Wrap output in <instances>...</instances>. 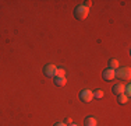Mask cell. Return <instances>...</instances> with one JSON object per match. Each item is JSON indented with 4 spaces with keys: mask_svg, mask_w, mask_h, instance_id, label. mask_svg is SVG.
Here are the masks:
<instances>
[{
    "mask_svg": "<svg viewBox=\"0 0 131 126\" xmlns=\"http://www.w3.org/2000/svg\"><path fill=\"white\" fill-rule=\"evenodd\" d=\"M116 77L123 81H128L131 78V69L127 66L126 67H118V70H116Z\"/></svg>",
    "mask_w": 131,
    "mask_h": 126,
    "instance_id": "obj_1",
    "label": "cell"
},
{
    "mask_svg": "<svg viewBox=\"0 0 131 126\" xmlns=\"http://www.w3.org/2000/svg\"><path fill=\"white\" fill-rule=\"evenodd\" d=\"M89 14V8L85 7L84 4L78 6V7L74 10V15H75V18H78V20H84V18H86Z\"/></svg>",
    "mask_w": 131,
    "mask_h": 126,
    "instance_id": "obj_2",
    "label": "cell"
},
{
    "mask_svg": "<svg viewBox=\"0 0 131 126\" xmlns=\"http://www.w3.org/2000/svg\"><path fill=\"white\" fill-rule=\"evenodd\" d=\"M80 100L84 101V102H91L93 100V91L91 90H82L80 93Z\"/></svg>",
    "mask_w": 131,
    "mask_h": 126,
    "instance_id": "obj_3",
    "label": "cell"
},
{
    "mask_svg": "<svg viewBox=\"0 0 131 126\" xmlns=\"http://www.w3.org/2000/svg\"><path fill=\"white\" fill-rule=\"evenodd\" d=\"M56 71H57V67L54 65H46L43 67V73L48 77H56Z\"/></svg>",
    "mask_w": 131,
    "mask_h": 126,
    "instance_id": "obj_4",
    "label": "cell"
},
{
    "mask_svg": "<svg viewBox=\"0 0 131 126\" xmlns=\"http://www.w3.org/2000/svg\"><path fill=\"white\" fill-rule=\"evenodd\" d=\"M102 77L105 78L106 81H112L114 80V77H116V70H113V69H106V70H103V73H102Z\"/></svg>",
    "mask_w": 131,
    "mask_h": 126,
    "instance_id": "obj_5",
    "label": "cell"
},
{
    "mask_svg": "<svg viewBox=\"0 0 131 126\" xmlns=\"http://www.w3.org/2000/svg\"><path fill=\"white\" fill-rule=\"evenodd\" d=\"M113 93L117 94V95H120V94H124V84L121 83H117L113 86Z\"/></svg>",
    "mask_w": 131,
    "mask_h": 126,
    "instance_id": "obj_6",
    "label": "cell"
},
{
    "mask_svg": "<svg viewBox=\"0 0 131 126\" xmlns=\"http://www.w3.org/2000/svg\"><path fill=\"white\" fill-rule=\"evenodd\" d=\"M66 83H67V78L66 77H54V84L57 87H63V86H66Z\"/></svg>",
    "mask_w": 131,
    "mask_h": 126,
    "instance_id": "obj_7",
    "label": "cell"
},
{
    "mask_svg": "<svg viewBox=\"0 0 131 126\" xmlns=\"http://www.w3.org/2000/svg\"><path fill=\"white\" fill-rule=\"evenodd\" d=\"M128 101H130V97L126 95V94H120V95H118V104H121V105L128 104Z\"/></svg>",
    "mask_w": 131,
    "mask_h": 126,
    "instance_id": "obj_8",
    "label": "cell"
},
{
    "mask_svg": "<svg viewBox=\"0 0 131 126\" xmlns=\"http://www.w3.org/2000/svg\"><path fill=\"white\" fill-rule=\"evenodd\" d=\"M96 125H98V121L95 118H92V116L85 118V126H96Z\"/></svg>",
    "mask_w": 131,
    "mask_h": 126,
    "instance_id": "obj_9",
    "label": "cell"
},
{
    "mask_svg": "<svg viewBox=\"0 0 131 126\" xmlns=\"http://www.w3.org/2000/svg\"><path fill=\"white\" fill-rule=\"evenodd\" d=\"M109 67L113 69V70H116V69L120 67V63H118L117 59H110V60H109Z\"/></svg>",
    "mask_w": 131,
    "mask_h": 126,
    "instance_id": "obj_10",
    "label": "cell"
},
{
    "mask_svg": "<svg viewBox=\"0 0 131 126\" xmlns=\"http://www.w3.org/2000/svg\"><path fill=\"white\" fill-rule=\"evenodd\" d=\"M103 95H105L103 90H96V91H93V98L101 100V98H103Z\"/></svg>",
    "mask_w": 131,
    "mask_h": 126,
    "instance_id": "obj_11",
    "label": "cell"
},
{
    "mask_svg": "<svg viewBox=\"0 0 131 126\" xmlns=\"http://www.w3.org/2000/svg\"><path fill=\"white\" fill-rule=\"evenodd\" d=\"M56 77H66V70L64 69H57V71H56Z\"/></svg>",
    "mask_w": 131,
    "mask_h": 126,
    "instance_id": "obj_12",
    "label": "cell"
},
{
    "mask_svg": "<svg viewBox=\"0 0 131 126\" xmlns=\"http://www.w3.org/2000/svg\"><path fill=\"white\" fill-rule=\"evenodd\" d=\"M84 6H85V7H91V6H92V2H91V0H88V2H85V4H84Z\"/></svg>",
    "mask_w": 131,
    "mask_h": 126,
    "instance_id": "obj_13",
    "label": "cell"
},
{
    "mask_svg": "<svg viewBox=\"0 0 131 126\" xmlns=\"http://www.w3.org/2000/svg\"><path fill=\"white\" fill-rule=\"evenodd\" d=\"M64 123L67 125V126H68V125H71V123H73V121H71V118H67V119H66V122H64Z\"/></svg>",
    "mask_w": 131,
    "mask_h": 126,
    "instance_id": "obj_14",
    "label": "cell"
},
{
    "mask_svg": "<svg viewBox=\"0 0 131 126\" xmlns=\"http://www.w3.org/2000/svg\"><path fill=\"white\" fill-rule=\"evenodd\" d=\"M53 126H67V125H66L64 122H59V123H54Z\"/></svg>",
    "mask_w": 131,
    "mask_h": 126,
    "instance_id": "obj_15",
    "label": "cell"
},
{
    "mask_svg": "<svg viewBox=\"0 0 131 126\" xmlns=\"http://www.w3.org/2000/svg\"><path fill=\"white\" fill-rule=\"evenodd\" d=\"M68 126H78V125H75V123H71V125H68Z\"/></svg>",
    "mask_w": 131,
    "mask_h": 126,
    "instance_id": "obj_16",
    "label": "cell"
}]
</instances>
